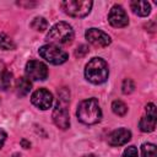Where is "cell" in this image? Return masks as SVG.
<instances>
[{"mask_svg": "<svg viewBox=\"0 0 157 157\" xmlns=\"http://www.w3.org/2000/svg\"><path fill=\"white\" fill-rule=\"evenodd\" d=\"M76 114L77 119L86 125L97 124L102 118V110L96 98H88L82 101L77 107Z\"/></svg>", "mask_w": 157, "mask_h": 157, "instance_id": "6da1fadb", "label": "cell"}, {"mask_svg": "<svg viewBox=\"0 0 157 157\" xmlns=\"http://www.w3.org/2000/svg\"><path fill=\"white\" fill-rule=\"evenodd\" d=\"M85 76L91 83L94 85H101L105 82L109 76L108 64L102 58L91 59L85 67Z\"/></svg>", "mask_w": 157, "mask_h": 157, "instance_id": "7a4b0ae2", "label": "cell"}, {"mask_svg": "<svg viewBox=\"0 0 157 157\" xmlns=\"http://www.w3.org/2000/svg\"><path fill=\"white\" fill-rule=\"evenodd\" d=\"M74 39V29L66 22L55 23L47 33V40L50 44H70Z\"/></svg>", "mask_w": 157, "mask_h": 157, "instance_id": "3957f363", "label": "cell"}, {"mask_svg": "<svg viewBox=\"0 0 157 157\" xmlns=\"http://www.w3.org/2000/svg\"><path fill=\"white\" fill-rule=\"evenodd\" d=\"M93 2L91 0H66L61 2L65 13L72 17H85L90 13Z\"/></svg>", "mask_w": 157, "mask_h": 157, "instance_id": "277c9868", "label": "cell"}, {"mask_svg": "<svg viewBox=\"0 0 157 157\" xmlns=\"http://www.w3.org/2000/svg\"><path fill=\"white\" fill-rule=\"evenodd\" d=\"M39 55L47 60L48 63L53 64V65H60L63 63H65L69 58L67 53L65 50H63L60 47L54 45V44H45L43 47L39 48Z\"/></svg>", "mask_w": 157, "mask_h": 157, "instance_id": "5b68a950", "label": "cell"}, {"mask_svg": "<svg viewBox=\"0 0 157 157\" xmlns=\"http://www.w3.org/2000/svg\"><path fill=\"white\" fill-rule=\"evenodd\" d=\"M26 75L32 80L43 81L48 77V67L44 63L39 60H29L26 64Z\"/></svg>", "mask_w": 157, "mask_h": 157, "instance_id": "8992f818", "label": "cell"}, {"mask_svg": "<svg viewBox=\"0 0 157 157\" xmlns=\"http://www.w3.org/2000/svg\"><path fill=\"white\" fill-rule=\"evenodd\" d=\"M145 110H146V114L140 119L139 126H140V130L144 132H152L156 128V118H157L156 105L153 103H148L145 107Z\"/></svg>", "mask_w": 157, "mask_h": 157, "instance_id": "52a82bcc", "label": "cell"}, {"mask_svg": "<svg viewBox=\"0 0 157 157\" xmlns=\"http://www.w3.org/2000/svg\"><path fill=\"white\" fill-rule=\"evenodd\" d=\"M85 37L92 45L99 47V48L108 47L110 44V42H112L110 37L105 32H103V31H101L98 28H88L86 31V33H85Z\"/></svg>", "mask_w": 157, "mask_h": 157, "instance_id": "ba28073f", "label": "cell"}, {"mask_svg": "<svg viewBox=\"0 0 157 157\" xmlns=\"http://www.w3.org/2000/svg\"><path fill=\"white\" fill-rule=\"evenodd\" d=\"M31 102L33 105H36L37 108L42 109V110H47L52 107L53 104V96L52 93L45 90V88H39L37 91H34L31 96Z\"/></svg>", "mask_w": 157, "mask_h": 157, "instance_id": "9c48e42d", "label": "cell"}, {"mask_svg": "<svg viewBox=\"0 0 157 157\" xmlns=\"http://www.w3.org/2000/svg\"><path fill=\"white\" fill-rule=\"evenodd\" d=\"M108 22L113 26V27H117V28H121V27H125L128 26L129 23V17L125 12V10L120 6V5H114L109 13H108Z\"/></svg>", "mask_w": 157, "mask_h": 157, "instance_id": "30bf717a", "label": "cell"}, {"mask_svg": "<svg viewBox=\"0 0 157 157\" xmlns=\"http://www.w3.org/2000/svg\"><path fill=\"white\" fill-rule=\"evenodd\" d=\"M53 121L58 128H60L63 130H65L70 126L69 112H67L66 107L60 102H58L56 107L53 110Z\"/></svg>", "mask_w": 157, "mask_h": 157, "instance_id": "8fae6325", "label": "cell"}, {"mask_svg": "<svg viewBox=\"0 0 157 157\" xmlns=\"http://www.w3.org/2000/svg\"><path fill=\"white\" fill-rule=\"evenodd\" d=\"M130 139H131V131L125 128H120L112 131L108 135V144L110 146H121L125 145L128 141H130Z\"/></svg>", "mask_w": 157, "mask_h": 157, "instance_id": "7c38bea8", "label": "cell"}, {"mask_svg": "<svg viewBox=\"0 0 157 157\" xmlns=\"http://www.w3.org/2000/svg\"><path fill=\"white\" fill-rule=\"evenodd\" d=\"M130 7L134 13L139 15V16H147L151 12V6L147 1L144 0H135L130 2Z\"/></svg>", "mask_w": 157, "mask_h": 157, "instance_id": "4fadbf2b", "label": "cell"}, {"mask_svg": "<svg viewBox=\"0 0 157 157\" xmlns=\"http://www.w3.org/2000/svg\"><path fill=\"white\" fill-rule=\"evenodd\" d=\"M11 78L12 74L7 70V66L2 61H0V90H7L11 85Z\"/></svg>", "mask_w": 157, "mask_h": 157, "instance_id": "5bb4252c", "label": "cell"}, {"mask_svg": "<svg viewBox=\"0 0 157 157\" xmlns=\"http://www.w3.org/2000/svg\"><path fill=\"white\" fill-rule=\"evenodd\" d=\"M32 88V83L29 81L28 77H20L17 80V83H16V92L18 96L23 97L26 96Z\"/></svg>", "mask_w": 157, "mask_h": 157, "instance_id": "9a60e30c", "label": "cell"}, {"mask_svg": "<svg viewBox=\"0 0 157 157\" xmlns=\"http://www.w3.org/2000/svg\"><path fill=\"white\" fill-rule=\"evenodd\" d=\"M16 48V44L15 42L5 33H1L0 34V49L2 50H12Z\"/></svg>", "mask_w": 157, "mask_h": 157, "instance_id": "2e32d148", "label": "cell"}, {"mask_svg": "<svg viewBox=\"0 0 157 157\" xmlns=\"http://www.w3.org/2000/svg\"><path fill=\"white\" fill-rule=\"evenodd\" d=\"M141 153H142V157H157L156 145L150 144V142L142 144V146H141Z\"/></svg>", "mask_w": 157, "mask_h": 157, "instance_id": "e0dca14e", "label": "cell"}, {"mask_svg": "<svg viewBox=\"0 0 157 157\" xmlns=\"http://www.w3.org/2000/svg\"><path fill=\"white\" fill-rule=\"evenodd\" d=\"M31 27L38 32H43L48 28V22L44 17H34L31 23Z\"/></svg>", "mask_w": 157, "mask_h": 157, "instance_id": "ac0fdd59", "label": "cell"}, {"mask_svg": "<svg viewBox=\"0 0 157 157\" xmlns=\"http://www.w3.org/2000/svg\"><path fill=\"white\" fill-rule=\"evenodd\" d=\"M112 110H113L117 115L123 117V115L126 114V112H128V107H126V104H125L124 102L117 99V101H114V102L112 103Z\"/></svg>", "mask_w": 157, "mask_h": 157, "instance_id": "d6986e66", "label": "cell"}, {"mask_svg": "<svg viewBox=\"0 0 157 157\" xmlns=\"http://www.w3.org/2000/svg\"><path fill=\"white\" fill-rule=\"evenodd\" d=\"M135 90V83L131 78H125L123 81V85H121V91L124 94H130L132 93Z\"/></svg>", "mask_w": 157, "mask_h": 157, "instance_id": "ffe728a7", "label": "cell"}, {"mask_svg": "<svg viewBox=\"0 0 157 157\" xmlns=\"http://www.w3.org/2000/svg\"><path fill=\"white\" fill-rule=\"evenodd\" d=\"M121 157H139L137 148H136L135 146H129V147H126V148L124 150Z\"/></svg>", "mask_w": 157, "mask_h": 157, "instance_id": "44dd1931", "label": "cell"}, {"mask_svg": "<svg viewBox=\"0 0 157 157\" xmlns=\"http://www.w3.org/2000/svg\"><path fill=\"white\" fill-rule=\"evenodd\" d=\"M87 53H88V48H87L86 45H80V47L76 49L75 55L78 56V58H82V56H85Z\"/></svg>", "mask_w": 157, "mask_h": 157, "instance_id": "7402d4cb", "label": "cell"}, {"mask_svg": "<svg viewBox=\"0 0 157 157\" xmlns=\"http://www.w3.org/2000/svg\"><path fill=\"white\" fill-rule=\"evenodd\" d=\"M6 137H7L6 132H5L4 130H1V129H0V148H1V147H2V145L5 144V141H6Z\"/></svg>", "mask_w": 157, "mask_h": 157, "instance_id": "603a6c76", "label": "cell"}, {"mask_svg": "<svg viewBox=\"0 0 157 157\" xmlns=\"http://www.w3.org/2000/svg\"><path fill=\"white\" fill-rule=\"evenodd\" d=\"M21 144L23 145V147H25V148H28V147L31 146V144H28L26 140H22V141H21Z\"/></svg>", "mask_w": 157, "mask_h": 157, "instance_id": "cb8c5ba5", "label": "cell"}, {"mask_svg": "<svg viewBox=\"0 0 157 157\" xmlns=\"http://www.w3.org/2000/svg\"><path fill=\"white\" fill-rule=\"evenodd\" d=\"M83 157H98V156H96V155H86Z\"/></svg>", "mask_w": 157, "mask_h": 157, "instance_id": "d4e9b609", "label": "cell"}]
</instances>
